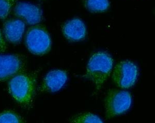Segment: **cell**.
<instances>
[{
    "instance_id": "6da1fadb",
    "label": "cell",
    "mask_w": 155,
    "mask_h": 123,
    "mask_svg": "<svg viewBox=\"0 0 155 123\" xmlns=\"http://www.w3.org/2000/svg\"><path fill=\"white\" fill-rule=\"evenodd\" d=\"M9 93L23 107H32L36 92V77L33 74L21 73L15 76L8 83Z\"/></svg>"
},
{
    "instance_id": "7a4b0ae2",
    "label": "cell",
    "mask_w": 155,
    "mask_h": 123,
    "mask_svg": "<svg viewBox=\"0 0 155 123\" xmlns=\"http://www.w3.org/2000/svg\"><path fill=\"white\" fill-rule=\"evenodd\" d=\"M113 65V58L108 53L98 52L91 57L87 65L85 76L93 83L96 90H101L109 78Z\"/></svg>"
},
{
    "instance_id": "3957f363",
    "label": "cell",
    "mask_w": 155,
    "mask_h": 123,
    "mask_svg": "<svg viewBox=\"0 0 155 123\" xmlns=\"http://www.w3.org/2000/svg\"><path fill=\"white\" fill-rule=\"evenodd\" d=\"M51 40L46 27L42 25L31 27L25 36V44L33 54L44 55L51 48Z\"/></svg>"
},
{
    "instance_id": "277c9868",
    "label": "cell",
    "mask_w": 155,
    "mask_h": 123,
    "mask_svg": "<svg viewBox=\"0 0 155 123\" xmlns=\"http://www.w3.org/2000/svg\"><path fill=\"white\" fill-rule=\"evenodd\" d=\"M106 117L111 118L125 112L130 107L132 98L126 91L111 89L105 98Z\"/></svg>"
},
{
    "instance_id": "5b68a950",
    "label": "cell",
    "mask_w": 155,
    "mask_h": 123,
    "mask_svg": "<svg viewBox=\"0 0 155 123\" xmlns=\"http://www.w3.org/2000/svg\"><path fill=\"white\" fill-rule=\"evenodd\" d=\"M138 74L137 66L133 62L124 60L114 67L112 78L117 86L121 89H128L135 84Z\"/></svg>"
},
{
    "instance_id": "8992f818",
    "label": "cell",
    "mask_w": 155,
    "mask_h": 123,
    "mask_svg": "<svg viewBox=\"0 0 155 123\" xmlns=\"http://www.w3.org/2000/svg\"><path fill=\"white\" fill-rule=\"evenodd\" d=\"M26 68L25 57L19 54L0 55V82L23 73Z\"/></svg>"
},
{
    "instance_id": "52a82bcc",
    "label": "cell",
    "mask_w": 155,
    "mask_h": 123,
    "mask_svg": "<svg viewBox=\"0 0 155 123\" xmlns=\"http://www.w3.org/2000/svg\"><path fill=\"white\" fill-rule=\"evenodd\" d=\"M15 14L23 19L29 25H36L42 19V11L36 6L26 2H19L16 4Z\"/></svg>"
},
{
    "instance_id": "ba28073f",
    "label": "cell",
    "mask_w": 155,
    "mask_h": 123,
    "mask_svg": "<svg viewBox=\"0 0 155 123\" xmlns=\"http://www.w3.org/2000/svg\"><path fill=\"white\" fill-rule=\"evenodd\" d=\"M62 32L68 40L76 42L84 39L87 35V28L81 19L74 18L64 24Z\"/></svg>"
},
{
    "instance_id": "9c48e42d",
    "label": "cell",
    "mask_w": 155,
    "mask_h": 123,
    "mask_svg": "<svg viewBox=\"0 0 155 123\" xmlns=\"http://www.w3.org/2000/svg\"><path fill=\"white\" fill-rule=\"evenodd\" d=\"M67 78L65 71L56 70L50 71L43 80L41 91L48 92L58 91L65 84Z\"/></svg>"
},
{
    "instance_id": "30bf717a",
    "label": "cell",
    "mask_w": 155,
    "mask_h": 123,
    "mask_svg": "<svg viewBox=\"0 0 155 123\" xmlns=\"http://www.w3.org/2000/svg\"><path fill=\"white\" fill-rule=\"evenodd\" d=\"M25 29V23L19 19H12L4 23V33L6 39L14 44H18L21 41Z\"/></svg>"
},
{
    "instance_id": "8fae6325",
    "label": "cell",
    "mask_w": 155,
    "mask_h": 123,
    "mask_svg": "<svg viewBox=\"0 0 155 123\" xmlns=\"http://www.w3.org/2000/svg\"><path fill=\"white\" fill-rule=\"evenodd\" d=\"M84 6L92 13H101L109 8V0H84Z\"/></svg>"
},
{
    "instance_id": "7c38bea8",
    "label": "cell",
    "mask_w": 155,
    "mask_h": 123,
    "mask_svg": "<svg viewBox=\"0 0 155 123\" xmlns=\"http://www.w3.org/2000/svg\"><path fill=\"white\" fill-rule=\"evenodd\" d=\"M73 123H102L101 118L95 114L90 112L81 113L72 116L70 120Z\"/></svg>"
},
{
    "instance_id": "4fadbf2b",
    "label": "cell",
    "mask_w": 155,
    "mask_h": 123,
    "mask_svg": "<svg viewBox=\"0 0 155 123\" xmlns=\"http://www.w3.org/2000/svg\"><path fill=\"white\" fill-rule=\"evenodd\" d=\"M21 116L12 111H5L0 114V123H23Z\"/></svg>"
},
{
    "instance_id": "5bb4252c",
    "label": "cell",
    "mask_w": 155,
    "mask_h": 123,
    "mask_svg": "<svg viewBox=\"0 0 155 123\" xmlns=\"http://www.w3.org/2000/svg\"><path fill=\"white\" fill-rule=\"evenodd\" d=\"M17 0H0V19L7 18Z\"/></svg>"
},
{
    "instance_id": "9a60e30c",
    "label": "cell",
    "mask_w": 155,
    "mask_h": 123,
    "mask_svg": "<svg viewBox=\"0 0 155 123\" xmlns=\"http://www.w3.org/2000/svg\"><path fill=\"white\" fill-rule=\"evenodd\" d=\"M7 49V45L5 41L4 40L2 33L0 32V53H3Z\"/></svg>"
}]
</instances>
